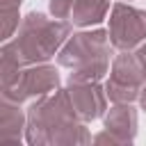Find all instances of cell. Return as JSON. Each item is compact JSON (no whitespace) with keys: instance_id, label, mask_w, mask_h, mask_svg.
Here are the masks:
<instances>
[{"instance_id":"cell-1","label":"cell","mask_w":146,"mask_h":146,"mask_svg":"<svg viewBox=\"0 0 146 146\" xmlns=\"http://www.w3.org/2000/svg\"><path fill=\"white\" fill-rule=\"evenodd\" d=\"M71 25L59 18H48L41 11H30L16 34L2 43L0 50V78H9L21 66L32 64H46L50 57H55L66 39L71 36Z\"/></svg>"},{"instance_id":"cell-2","label":"cell","mask_w":146,"mask_h":146,"mask_svg":"<svg viewBox=\"0 0 146 146\" xmlns=\"http://www.w3.org/2000/svg\"><path fill=\"white\" fill-rule=\"evenodd\" d=\"M91 137L87 123L78 119L66 87L32 100L27 107L25 144L30 146H75L89 144Z\"/></svg>"},{"instance_id":"cell-3","label":"cell","mask_w":146,"mask_h":146,"mask_svg":"<svg viewBox=\"0 0 146 146\" xmlns=\"http://www.w3.org/2000/svg\"><path fill=\"white\" fill-rule=\"evenodd\" d=\"M112 41L107 30H84L66 39L57 64L68 68V82H100L110 73Z\"/></svg>"},{"instance_id":"cell-4","label":"cell","mask_w":146,"mask_h":146,"mask_svg":"<svg viewBox=\"0 0 146 146\" xmlns=\"http://www.w3.org/2000/svg\"><path fill=\"white\" fill-rule=\"evenodd\" d=\"M57 89H59V73L48 62L21 66L9 78H2V98L21 103V105L27 100H36L41 96H48Z\"/></svg>"},{"instance_id":"cell-5","label":"cell","mask_w":146,"mask_h":146,"mask_svg":"<svg viewBox=\"0 0 146 146\" xmlns=\"http://www.w3.org/2000/svg\"><path fill=\"white\" fill-rule=\"evenodd\" d=\"M144 84H146V75L135 50H119V55L112 59L110 78L105 80V94L110 103L139 100V91Z\"/></svg>"},{"instance_id":"cell-6","label":"cell","mask_w":146,"mask_h":146,"mask_svg":"<svg viewBox=\"0 0 146 146\" xmlns=\"http://www.w3.org/2000/svg\"><path fill=\"white\" fill-rule=\"evenodd\" d=\"M110 41L116 50H137L146 41V9L116 2L110 9Z\"/></svg>"},{"instance_id":"cell-7","label":"cell","mask_w":146,"mask_h":146,"mask_svg":"<svg viewBox=\"0 0 146 146\" xmlns=\"http://www.w3.org/2000/svg\"><path fill=\"white\" fill-rule=\"evenodd\" d=\"M103 132L94 135V144H132L137 137V110L132 103H114L103 114Z\"/></svg>"},{"instance_id":"cell-8","label":"cell","mask_w":146,"mask_h":146,"mask_svg":"<svg viewBox=\"0 0 146 146\" xmlns=\"http://www.w3.org/2000/svg\"><path fill=\"white\" fill-rule=\"evenodd\" d=\"M66 94H68V100H71L78 119L84 123L100 119L107 112L110 98L105 94V84H100V82H68Z\"/></svg>"},{"instance_id":"cell-9","label":"cell","mask_w":146,"mask_h":146,"mask_svg":"<svg viewBox=\"0 0 146 146\" xmlns=\"http://www.w3.org/2000/svg\"><path fill=\"white\" fill-rule=\"evenodd\" d=\"M27 128V112L21 110V103L0 100V144H23Z\"/></svg>"},{"instance_id":"cell-10","label":"cell","mask_w":146,"mask_h":146,"mask_svg":"<svg viewBox=\"0 0 146 146\" xmlns=\"http://www.w3.org/2000/svg\"><path fill=\"white\" fill-rule=\"evenodd\" d=\"M110 0H75L71 23L78 27H94L107 18Z\"/></svg>"},{"instance_id":"cell-11","label":"cell","mask_w":146,"mask_h":146,"mask_svg":"<svg viewBox=\"0 0 146 146\" xmlns=\"http://www.w3.org/2000/svg\"><path fill=\"white\" fill-rule=\"evenodd\" d=\"M21 2L23 0H0V7H2V41H9L18 25H21V16H18V9H21Z\"/></svg>"},{"instance_id":"cell-12","label":"cell","mask_w":146,"mask_h":146,"mask_svg":"<svg viewBox=\"0 0 146 146\" xmlns=\"http://www.w3.org/2000/svg\"><path fill=\"white\" fill-rule=\"evenodd\" d=\"M73 5L75 0H50L48 2V9L55 18L59 21H71V14H73Z\"/></svg>"},{"instance_id":"cell-13","label":"cell","mask_w":146,"mask_h":146,"mask_svg":"<svg viewBox=\"0 0 146 146\" xmlns=\"http://www.w3.org/2000/svg\"><path fill=\"white\" fill-rule=\"evenodd\" d=\"M135 55H137V59H139V64H141V68H144V75H146V41L135 50Z\"/></svg>"},{"instance_id":"cell-14","label":"cell","mask_w":146,"mask_h":146,"mask_svg":"<svg viewBox=\"0 0 146 146\" xmlns=\"http://www.w3.org/2000/svg\"><path fill=\"white\" fill-rule=\"evenodd\" d=\"M139 105H141V110L146 112V84H144L141 91H139Z\"/></svg>"}]
</instances>
